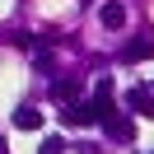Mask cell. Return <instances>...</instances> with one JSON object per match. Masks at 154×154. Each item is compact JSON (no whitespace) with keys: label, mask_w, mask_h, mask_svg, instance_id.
<instances>
[{"label":"cell","mask_w":154,"mask_h":154,"mask_svg":"<svg viewBox=\"0 0 154 154\" xmlns=\"http://www.w3.org/2000/svg\"><path fill=\"white\" fill-rule=\"evenodd\" d=\"M145 56H154V42L145 38V42H126L122 47V61H145Z\"/></svg>","instance_id":"obj_6"},{"label":"cell","mask_w":154,"mask_h":154,"mask_svg":"<svg viewBox=\"0 0 154 154\" xmlns=\"http://www.w3.org/2000/svg\"><path fill=\"white\" fill-rule=\"evenodd\" d=\"M126 107H131V112L154 117V84H135L131 94H126Z\"/></svg>","instance_id":"obj_2"},{"label":"cell","mask_w":154,"mask_h":154,"mask_svg":"<svg viewBox=\"0 0 154 154\" xmlns=\"http://www.w3.org/2000/svg\"><path fill=\"white\" fill-rule=\"evenodd\" d=\"M51 94H56L61 98V103H66V107H75V98H79V79H56V84H51Z\"/></svg>","instance_id":"obj_5"},{"label":"cell","mask_w":154,"mask_h":154,"mask_svg":"<svg viewBox=\"0 0 154 154\" xmlns=\"http://www.w3.org/2000/svg\"><path fill=\"white\" fill-rule=\"evenodd\" d=\"M14 126H19V131H38V126H42V112L33 103H23L19 112H14Z\"/></svg>","instance_id":"obj_4"},{"label":"cell","mask_w":154,"mask_h":154,"mask_svg":"<svg viewBox=\"0 0 154 154\" xmlns=\"http://www.w3.org/2000/svg\"><path fill=\"white\" fill-rule=\"evenodd\" d=\"M0 154H5V140H0Z\"/></svg>","instance_id":"obj_8"},{"label":"cell","mask_w":154,"mask_h":154,"mask_svg":"<svg viewBox=\"0 0 154 154\" xmlns=\"http://www.w3.org/2000/svg\"><path fill=\"white\" fill-rule=\"evenodd\" d=\"M103 131H107V140H117V145H126V140H135V126H131V117H122V112H112L103 122Z\"/></svg>","instance_id":"obj_1"},{"label":"cell","mask_w":154,"mask_h":154,"mask_svg":"<svg viewBox=\"0 0 154 154\" xmlns=\"http://www.w3.org/2000/svg\"><path fill=\"white\" fill-rule=\"evenodd\" d=\"M38 154H66V140H61V135H47V140L38 145Z\"/></svg>","instance_id":"obj_7"},{"label":"cell","mask_w":154,"mask_h":154,"mask_svg":"<svg viewBox=\"0 0 154 154\" xmlns=\"http://www.w3.org/2000/svg\"><path fill=\"white\" fill-rule=\"evenodd\" d=\"M98 23L117 33V28H122V23H126V5H122V0H107L103 10H98Z\"/></svg>","instance_id":"obj_3"}]
</instances>
